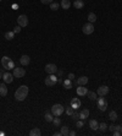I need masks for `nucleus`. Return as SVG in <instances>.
<instances>
[{
	"label": "nucleus",
	"instance_id": "obj_35",
	"mask_svg": "<svg viewBox=\"0 0 122 136\" xmlns=\"http://www.w3.org/2000/svg\"><path fill=\"white\" fill-rule=\"evenodd\" d=\"M21 29H22V27L17 25V26H16V27L14 28V32H15V33H20V32H21Z\"/></svg>",
	"mask_w": 122,
	"mask_h": 136
},
{
	"label": "nucleus",
	"instance_id": "obj_2",
	"mask_svg": "<svg viewBox=\"0 0 122 136\" xmlns=\"http://www.w3.org/2000/svg\"><path fill=\"white\" fill-rule=\"evenodd\" d=\"M1 65L5 70H11V69H15V63L12 59H10L9 57H3L1 58Z\"/></svg>",
	"mask_w": 122,
	"mask_h": 136
},
{
	"label": "nucleus",
	"instance_id": "obj_30",
	"mask_svg": "<svg viewBox=\"0 0 122 136\" xmlns=\"http://www.w3.org/2000/svg\"><path fill=\"white\" fill-rule=\"evenodd\" d=\"M71 86H72V83H71V80L70 79H67L65 82H63V87L66 88V90H70Z\"/></svg>",
	"mask_w": 122,
	"mask_h": 136
},
{
	"label": "nucleus",
	"instance_id": "obj_10",
	"mask_svg": "<svg viewBox=\"0 0 122 136\" xmlns=\"http://www.w3.org/2000/svg\"><path fill=\"white\" fill-rule=\"evenodd\" d=\"M45 71L48 72V74H56V72H57V66H56L55 64H46Z\"/></svg>",
	"mask_w": 122,
	"mask_h": 136
},
{
	"label": "nucleus",
	"instance_id": "obj_27",
	"mask_svg": "<svg viewBox=\"0 0 122 136\" xmlns=\"http://www.w3.org/2000/svg\"><path fill=\"white\" fill-rule=\"evenodd\" d=\"M109 118H110V120L115 122L116 119H117V113H116L115 110H111L110 113H109Z\"/></svg>",
	"mask_w": 122,
	"mask_h": 136
},
{
	"label": "nucleus",
	"instance_id": "obj_12",
	"mask_svg": "<svg viewBox=\"0 0 122 136\" xmlns=\"http://www.w3.org/2000/svg\"><path fill=\"white\" fill-rule=\"evenodd\" d=\"M77 94L78 96H87V93H88V88H86L84 86H78V88H77Z\"/></svg>",
	"mask_w": 122,
	"mask_h": 136
},
{
	"label": "nucleus",
	"instance_id": "obj_18",
	"mask_svg": "<svg viewBox=\"0 0 122 136\" xmlns=\"http://www.w3.org/2000/svg\"><path fill=\"white\" fill-rule=\"evenodd\" d=\"M7 94V87L5 83H0V96L5 97Z\"/></svg>",
	"mask_w": 122,
	"mask_h": 136
},
{
	"label": "nucleus",
	"instance_id": "obj_8",
	"mask_svg": "<svg viewBox=\"0 0 122 136\" xmlns=\"http://www.w3.org/2000/svg\"><path fill=\"white\" fill-rule=\"evenodd\" d=\"M17 23L18 26H21V27H26L28 25V17L26 15H20L17 17Z\"/></svg>",
	"mask_w": 122,
	"mask_h": 136
},
{
	"label": "nucleus",
	"instance_id": "obj_14",
	"mask_svg": "<svg viewBox=\"0 0 122 136\" xmlns=\"http://www.w3.org/2000/svg\"><path fill=\"white\" fill-rule=\"evenodd\" d=\"M89 128H91L92 130H98L99 129V123H98V120L92 119L91 122H89Z\"/></svg>",
	"mask_w": 122,
	"mask_h": 136
},
{
	"label": "nucleus",
	"instance_id": "obj_25",
	"mask_svg": "<svg viewBox=\"0 0 122 136\" xmlns=\"http://www.w3.org/2000/svg\"><path fill=\"white\" fill-rule=\"evenodd\" d=\"M44 118H45V120L48 123H52V114H51V112H46L45 115H44Z\"/></svg>",
	"mask_w": 122,
	"mask_h": 136
},
{
	"label": "nucleus",
	"instance_id": "obj_16",
	"mask_svg": "<svg viewBox=\"0 0 122 136\" xmlns=\"http://www.w3.org/2000/svg\"><path fill=\"white\" fill-rule=\"evenodd\" d=\"M88 117H89V110H88V109H82V110L79 112V119L84 120V119H87Z\"/></svg>",
	"mask_w": 122,
	"mask_h": 136
},
{
	"label": "nucleus",
	"instance_id": "obj_17",
	"mask_svg": "<svg viewBox=\"0 0 122 136\" xmlns=\"http://www.w3.org/2000/svg\"><path fill=\"white\" fill-rule=\"evenodd\" d=\"M73 6L76 7V9H78V10L83 9V7H84L83 0H75V3H73Z\"/></svg>",
	"mask_w": 122,
	"mask_h": 136
},
{
	"label": "nucleus",
	"instance_id": "obj_26",
	"mask_svg": "<svg viewBox=\"0 0 122 136\" xmlns=\"http://www.w3.org/2000/svg\"><path fill=\"white\" fill-rule=\"evenodd\" d=\"M87 96H88V98H89L91 100H95V99H97V93L93 92V91H88Z\"/></svg>",
	"mask_w": 122,
	"mask_h": 136
},
{
	"label": "nucleus",
	"instance_id": "obj_28",
	"mask_svg": "<svg viewBox=\"0 0 122 136\" xmlns=\"http://www.w3.org/2000/svg\"><path fill=\"white\" fill-rule=\"evenodd\" d=\"M59 7H60V4L59 3H54V1H52V3L50 4V10H52V11L59 10Z\"/></svg>",
	"mask_w": 122,
	"mask_h": 136
},
{
	"label": "nucleus",
	"instance_id": "obj_15",
	"mask_svg": "<svg viewBox=\"0 0 122 136\" xmlns=\"http://www.w3.org/2000/svg\"><path fill=\"white\" fill-rule=\"evenodd\" d=\"M77 83H78L79 86H84V85H87L88 83V77L87 76H81L79 79L77 80Z\"/></svg>",
	"mask_w": 122,
	"mask_h": 136
},
{
	"label": "nucleus",
	"instance_id": "obj_39",
	"mask_svg": "<svg viewBox=\"0 0 122 136\" xmlns=\"http://www.w3.org/2000/svg\"><path fill=\"white\" fill-rule=\"evenodd\" d=\"M68 135H70V136H75V135H76V133H75V131H70Z\"/></svg>",
	"mask_w": 122,
	"mask_h": 136
},
{
	"label": "nucleus",
	"instance_id": "obj_21",
	"mask_svg": "<svg viewBox=\"0 0 122 136\" xmlns=\"http://www.w3.org/2000/svg\"><path fill=\"white\" fill-rule=\"evenodd\" d=\"M15 34H16V33H15L14 31H9V32H6V33H5V39H7V41L14 39Z\"/></svg>",
	"mask_w": 122,
	"mask_h": 136
},
{
	"label": "nucleus",
	"instance_id": "obj_13",
	"mask_svg": "<svg viewBox=\"0 0 122 136\" xmlns=\"http://www.w3.org/2000/svg\"><path fill=\"white\" fill-rule=\"evenodd\" d=\"M20 63H21L23 66H27V65L31 63V58L28 57V55H22V57L20 58Z\"/></svg>",
	"mask_w": 122,
	"mask_h": 136
},
{
	"label": "nucleus",
	"instance_id": "obj_5",
	"mask_svg": "<svg viewBox=\"0 0 122 136\" xmlns=\"http://www.w3.org/2000/svg\"><path fill=\"white\" fill-rule=\"evenodd\" d=\"M98 99V108H99V110L100 112H105L106 110V108H108V100L105 99V98H97Z\"/></svg>",
	"mask_w": 122,
	"mask_h": 136
},
{
	"label": "nucleus",
	"instance_id": "obj_11",
	"mask_svg": "<svg viewBox=\"0 0 122 136\" xmlns=\"http://www.w3.org/2000/svg\"><path fill=\"white\" fill-rule=\"evenodd\" d=\"M108 93H109V87L108 86H100L99 88H98V91H97V94H99L100 97L106 96Z\"/></svg>",
	"mask_w": 122,
	"mask_h": 136
},
{
	"label": "nucleus",
	"instance_id": "obj_7",
	"mask_svg": "<svg viewBox=\"0 0 122 136\" xmlns=\"http://www.w3.org/2000/svg\"><path fill=\"white\" fill-rule=\"evenodd\" d=\"M12 75H14V77L21 79V77H23V76L26 75V70L22 69V68H15L14 69V72H12Z\"/></svg>",
	"mask_w": 122,
	"mask_h": 136
},
{
	"label": "nucleus",
	"instance_id": "obj_29",
	"mask_svg": "<svg viewBox=\"0 0 122 136\" xmlns=\"http://www.w3.org/2000/svg\"><path fill=\"white\" fill-rule=\"evenodd\" d=\"M108 128H109V126L106 125L105 123H100V124H99V129H100L101 133H104V131H106V130H108Z\"/></svg>",
	"mask_w": 122,
	"mask_h": 136
},
{
	"label": "nucleus",
	"instance_id": "obj_1",
	"mask_svg": "<svg viewBox=\"0 0 122 136\" xmlns=\"http://www.w3.org/2000/svg\"><path fill=\"white\" fill-rule=\"evenodd\" d=\"M27 96H28V87L24 86V85L20 86L17 90H16V92H15V98L17 100H20V102L26 99Z\"/></svg>",
	"mask_w": 122,
	"mask_h": 136
},
{
	"label": "nucleus",
	"instance_id": "obj_3",
	"mask_svg": "<svg viewBox=\"0 0 122 136\" xmlns=\"http://www.w3.org/2000/svg\"><path fill=\"white\" fill-rule=\"evenodd\" d=\"M50 112H51V114L54 115V117H60V115L65 112V107L61 105V104H54L51 107V110Z\"/></svg>",
	"mask_w": 122,
	"mask_h": 136
},
{
	"label": "nucleus",
	"instance_id": "obj_6",
	"mask_svg": "<svg viewBox=\"0 0 122 136\" xmlns=\"http://www.w3.org/2000/svg\"><path fill=\"white\" fill-rule=\"evenodd\" d=\"M82 31H83L84 34H92V33L94 32V26H93L92 22H88V23H86L82 27Z\"/></svg>",
	"mask_w": 122,
	"mask_h": 136
},
{
	"label": "nucleus",
	"instance_id": "obj_32",
	"mask_svg": "<svg viewBox=\"0 0 122 136\" xmlns=\"http://www.w3.org/2000/svg\"><path fill=\"white\" fill-rule=\"evenodd\" d=\"M52 124H54L56 128H57V126H60V124H61V120H60V118H57V117H56L55 119H52Z\"/></svg>",
	"mask_w": 122,
	"mask_h": 136
},
{
	"label": "nucleus",
	"instance_id": "obj_9",
	"mask_svg": "<svg viewBox=\"0 0 122 136\" xmlns=\"http://www.w3.org/2000/svg\"><path fill=\"white\" fill-rule=\"evenodd\" d=\"M3 80L5 83H11L12 81H14V75L11 74V72H4L3 74Z\"/></svg>",
	"mask_w": 122,
	"mask_h": 136
},
{
	"label": "nucleus",
	"instance_id": "obj_41",
	"mask_svg": "<svg viewBox=\"0 0 122 136\" xmlns=\"http://www.w3.org/2000/svg\"><path fill=\"white\" fill-rule=\"evenodd\" d=\"M1 79H3V72L0 71V80H1Z\"/></svg>",
	"mask_w": 122,
	"mask_h": 136
},
{
	"label": "nucleus",
	"instance_id": "obj_38",
	"mask_svg": "<svg viewBox=\"0 0 122 136\" xmlns=\"http://www.w3.org/2000/svg\"><path fill=\"white\" fill-rule=\"evenodd\" d=\"M68 79L72 81V79H75V75H73V74H70V75H68Z\"/></svg>",
	"mask_w": 122,
	"mask_h": 136
},
{
	"label": "nucleus",
	"instance_id": "obj_22",
	"mask_svg": "<svg viewBox=\"0 0 122 136\" xmlns=\"http://www.w3.org/2000/svg\"><path fill=\"white\" fill-rule=\"evenodd\" d=\"M81 105V102L78 100V98H73L72 102H71V107L73 108V109H76V108H78Z\"/></svg>",
	"mask_w": 122,
	"mask_h": 136
},
{
	"label": "nucleus",
	"instance_id": "obj_23",
	"mask_svg": "<svg viewBox=\"0 0 122 136\" xmlns=\"http://www.w3.org/2000/svg\"><path fill=\"white\" fill-rule=\"evenodd\" d=\"M95 21H97V15H95L94 12H89V15H88V22L94 23Z\"/></svg>",
	"mask_w": 122,
	"mask_h": 136
},
{
	"label": "nucleus",
	"instance_id": "obj_20",
	"mask_svg": "<svg viewBox=\"0 0 122 136\" xmlns=\"http://www.w3.org/2000/svg\"><path fill=\"white\" fill-rule=\"evenodd\" d=\"M61 7H62L63 10H68L71 7L70 0H61Z\"/></svg>",
	"mask_w": 122,
	"mask_h": 136
},
{
	"label": "nucleus",
	"instance_id": "obj_44",
	"mask_svg": "<svg viewBox=\"0 0 122 136\" xmlns=\"http://www.w3.org/2000/svg\"><path fill=\"white\" fill-rule=\"evenodd\" d=\"M0 1H3V0H0Z\"/></svg>",
	"mask_w": 122,
	"mask_h": 136
},
{
	"label": "nucleus",
	"instance_id": "obj_36",
	"mask_svg": "<svg viewBox=\"0 0 122 136\" xmlns=\"http://www.w3.org/2000/svg\"><path fill=\"white\" fill-rule=\"evenodd\" d=\"M42 1V4H44V5H46V4H51L52 0H40Z\"/></svg>",
	"mask_w": 122,
	"mask_h": 136
},
{
	"label": "nucleus",
	"instance_id": "obj_40",
	"mask_svg": "<svg viewBox=\"0 0 122 136\" xmlns=\"http://www.w3.org/2000/svg\"><path fill=\"white\" fill-rule=\"evenodd\" d=\"M54 136H61V133H54Z\"/></svg>",
	"mask_w": 122,
	"mask_h": 136
},
{
	"label": "nucleus",
	"instance_id": "obj_33",
	"mask_svg": "<svg viewBox=\"0 0 122 136\" xmlns=\"http://www.w3.org/2000/svg\"><path fill=\"white\" fill-rule=\"evenodd\" d=\"M83 125H84V123H83V120H82V119H78V120L76 122V126L78 128V129L83 128Z\"/></svg>",
	"mask_w": 122,
	"mask_h": 136
},
{
	"label": "nucleus",
	"instance_id": "obj_43",
	"mask_svg": "<svg viewBox=\"0 0 122 136\" xmlns=\"http://www.w3.org/2000/svg\"><path fill=\"white\" fill-rule=\"evenodd\" d=\"M120 131H121V135H122V125H121V129H120Z\"/></svg>",
	"mask_w": 122,
	"mask_h": 136
},
{
	"label": "nucleus",
	"instance_id": "obj_31",
	"mask_svg": "<svg viewBox=\"0 0 122 136\" xmlns=\"http://www.w3.org/2000/svg\"><path fill=\"white\" fill-rule=\"evenodd\" d=\"M71 118H72L75 122H77V120L79 119V113H78V112H73L72 115H71Z\"/></svg>",
	"mask_w": 122,
	"mask_h": 136
},
{
	"label": "nucleus",
	"instance_id": "obj_34",
	"mask_svg": "<svg viewBox=\"0 0 122 136\" xmlns=\"http://www.w3.org/2000/svg\"><path fill=\"white\" fill-rule=\"evenodd\" d=\"M73 112H75V110H73V108H72V107H67V109H66V113H67V114H68V115H72V113H73Z\"/></svg>",
	"mask_w": 122,
	"mask_h": 136
},
{
	"label": "nucleus",
	"instance_id": "obj_42",
	"mask_svg": "<svg viewBox=\"0 0 122 136\" xmlns=\"http://www.w3.org/2000/svg\"><path fill=\"white\" fill-rule=\"evenodd\" d=\"M1 135H3V136H4V135H5V134H4V133H3V131H0V136H1Z\"/></svg>",
	"mask_w": 122,
	"mask_h": 136
},
{
	"label": "nucleus",
	"instance_id": "obj_19",
	"mask_svg": "<svg viewBox=\"0 0 122 136\" xmlns=\"http://www.w3.org/2000/svg\"><path fill=\"white\" fill-rule=\"evenodd\" d=\"M29 135L31 136H40L42 135V131L39 128H33V129L29 131Z\"/></svg>",
	"mask_w": 122,
	"mask_h": 136
},
{
	"label": "nucleus",
	"instance_id": "obj_37",
	"mask_svg": "<svg viewBox=\"0 0 122 136\" xmlns=\"http://www.w3.org/2000/svg\"><path fill=\"white\" fill-rule=\"evenodd\" d=\"M112 135L114 136H120L121 135V131H112Z\"/></svg>",
	"mask_w": 122,
	"mask_h": 136
},
{
	"label": "nucleus",
	"instance_id": "obj_4",
	"mask_svg": "<svg viewBox=\"0 0 122 136\" xmlns=\"http://www.w3.org/2000/svg\"><path fill=\"white\" fill-rule=\"evenodd\" d=\"M57 83V77L55 76V74H49L48 77H45V85L49 87L55 86Z\"/></svg>",
	"mask_w": 122,
	"mask_h": 136
},
{
	"label": "nucleus",
	"instance_id": "obj_24",
	"mask_svg": "<svg viewBox=\"0 0 122 136\" xmlns=\"http://www.w3.org/2000/svg\"><path fill=\"white\" fill-rule=\"evenodd\" d=\"M60 133H61V136H67L68 135V134H70V130H68V126H62V128H61V131H60Z\"/></svg>",
	"mask_w": 122,
	"mask_h": 136
}]
</instances>
